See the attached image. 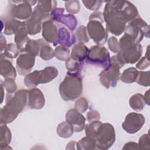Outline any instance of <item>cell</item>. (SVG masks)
<instances>
[{
    "label": "cell",
    "mask_w": 150,
    "mask_h": 150,
    "mask_svg": "<svg viewBox=\"0 0 150 150\" xmlns=\"http://www.w3.org/2000/svg\"><path fill=\"white\" fill-rule=\"evenodd\" d=\"M12 140V134L10 129L6 124L1 123L0 124V149H12L9 145Z\"/></svg>",
    "instance_id": "603a6c76"
},
{
    "label": "cell",
    "mask_w": 150,
    "mask_h": 150,
    "mask_svg": "<svg viewBox=\"0 0 150 150\" xmlns=\"http://www.w3.org/2000/svg\"><path fill=\"white\" fill-rule=\"evenodd\" d=\"M58 70L53 66H48L43 70H35L25 76L24 84L28 88L36 87L39 84L50 82L58 76Z\"/></svg>",
    "instance_id": "8992f818"
},
{
    "label": "cell",
    "mask_w": 150,
    "mask_h": 150,
    "mask_svg": "<svg viewBox=\"0 0 150 150\" xmlns=\"http://www.w3.org/2000/svg\"><path fill=\"white\" fill-rule=\"evenodd\" d=\"M82 3L83 5L89 10L93 11L94 12L98 10L103 3L102 1H84L83 0Z\"/></svg>",
    "instance_id": "b9f144b4"
},
{
    "label": "cell",
    "mask_w": 150,
    "mask_h": 150,
    "mask_svg": "<svg viewBox=\"0 0 150 150\" xmlns=\"http://www.w3.org/2000/svg\"><path fill=\"white\" fill-rule=\"evenodd\" d=\"M103 13L100 11H95L89 16L87 25L88 34L94 43L98 45H103L108 39V32L104 28Z\"/></svg>",
    "instance_id": "277c9868"
},
{
    "label": "cell",
    "mask_w": 150,
    "mask_h": 150,
    "mask_svg": "<svg viewBox=\"0 0 150 150\" xmlns=\"http://www.w3.org/2000/svg\"><path fill=\"white\" fill-rule=\"evenodd\" d=\"M102 124V122L99 121H94L89 122L85 126V132L86 136L94 138L98 127Z\"/></svg>",
    "instance_id": "836d02e7"
},
{
    "label": "cell",
    "mask_w": 150,
    "mask_h": 150,
    "mask_svg": "<svg viewBox=\"0 0 150 150\" xmlns=\"http://www.w3.org/2000/svg\"><path fill=\"white\" fill-rule=\"evenodd\" d=\"M117 54L124 64H132L140 59L142 54V46L140 43L131 45L121 49Z\"/></svg>",
    "instance_id": "30bf717a"
},
{
    "label": "cell",
    "mask_w": 150,
    "mask_h": 150,
    "mask_svg": "<svg viewBox=\"0 0 150 150\" xmlns=\"http://www.w3.org/2000/svg\"><path fill=\"white\" fill-rule=\"evenodd\" d=\"M37 2L36 1H9L1 18H12L26 21L32 14V6Z\"/></svg>",
    "instance_id": "5b68a950"
},
{
    "label": "cell",
    "mask_w": 150,
    "mask_h": 150,
    "mask_svg": "<svg viewBox=\"0 0 150 150\" xmlns=\"http://www.w3.org/2000/svg\"><path fill=\"white\" fill-rule=\"evenodd\" d=\"M5 24L4 33L6 35H15L19 29L24 24V22H21L12 18H1Z\"/></svg>",
    "instance_id": "ffe728a7"
},
{
    "label": "cell",
    "mask_w": 150,
    "mask_h": 150,
    "mask_svg": "<svg viewBox=\"0 0 150 150\" xmlns=\"http://www.w3.org/2000/svg\"><path fill=\"white\" fill-rule=\"evenodd\" d=\"M1 75L5 79L12 78L15 79L16 71L10 59L6 57L2 53L0 55Z\"/></svg>",
    "instance_id": "ac0fdd59"
},
{
    "label": "cell",
    "mask_w": 150,
    "mask_h": 150,
    "mask_svg": "<svg viewBox=\"0 0 150 150\" xmlns=\"http://www.w3.org/2000/svg\"><path fill=\"white\" fill-rule=\"evenodd\" d=\"M100 118V114L97 110H90L86 115V119L89 122L99 120Z\"/></svg>",
    "instance_id": "f6af8a7d"
},
{
    "label": "cell",
    "mask_w": 150,
    "mask_h": 150,
    "mask_svg": "<svg viewBox=\"0 0 150 150\" xmlns=\"http://www.w3.org/2000/svg\"><path fill=\"white\" fill-rule=\"evenodd\" d=\"M52 19L64 26L71 32L75 30L77 25L76 18L73 15L65 14L63 8H56L52 13Z\"/></svg>",
    "instance_id": "7c38bea8"
},
{
    "label": "cell",
    "mask_w": 150,
    "mask_h": 150,
    "mask_svg": "<svg viewBox=\"0 0 150 150\" xmlns=\"http://www.w3.org/2000/svg\"><path fill=\"white\" fill-rule=\"evenodd\" d=\"M116 138L114 126L110 123H102L98 128L94 137L96 148L98 149H109L115 142Z\"/></svg>",
    "instance_id": "52a82bcc"
},
{
    "label": "cell",
    "mask_w": 150,
    "mask_h": 150,
    "mask_svg": "<svg viewBox=\"0 0 150 150\" xmlns=\"http://www.w3.org/2000/svg\"><path fill=\"white\" fill-rule=\"evenodd\" d=\"M37 4L39 5L45 11L52 14V12L57 8V1H38Z\"/></svg>",
    "instance_id": "8d00e7d4"
},
{
    "label": "cell",
    "mask_w": 150,
    "mask_h": 150,
    "mask_svg": "<svg viewBox=\"0 0 150 150\" xmlns=\"http://www.w3.org/2000/svg\"><path fill=\"white\" fill-rule=\"evenodd\" d=\"M77 144V142L74 141H72L69 142L67 144V146L66 147V149H75V146H76Z\"/></svg>",
    "instance_id": "c3c4849f"
},
{
    "label": "cell",
    "mask_w": 150,
    "mask_h": 150,
    "mask_svg": "<svg viewBox=\"0 0 150 150\" xmlns=\"http://www.w3.org/2000/svg\"><path fill=\"white\" fill-rule=\"evenodd\" d=\"M88 49L83 43L78 42L74 44L71 49L70 57L80 62L84 63L86 59Z\"/></svg>",
    "instance_id": "44dd1931"
},
{
    "label": "cell",
    "mask_w": 150,
    "mask_h": 150,
    "mask_svg": "<svg viewBox=\"0 0 150 150\" xmlns=\"http://www.w3.org/2000/svg\"><path fill=\"white\" fill-rule=\"evenodd\" d=\"M77 39L75 35L64 26L59 23L57 45H63L68 47L76 44Z\"/></svg>",
    "instance_id": "e0dca14e"
},
{
    "label": "cell",
    "mask_w": 150,
    "mask_h": 150,
    "mask_svg": "<svg viewBox=\"0 0 150 150\" xmlns=\"http://www.w3.org/2000/svg\"><path fill=\"white\" fill-rule=\"evenodd\" d=\"M6 40L5 38L1 34V52L3 53L5 49L6 48Z\"/></svg>",
    "instance_id": "7dc6e473"
},
{
    "label": "cell",
    "mask_w": 150,
    "mask_h": 150,
    "mask_svg": "<svg viewBox=\"0 0 150 150\" xmlns=\"http://www.w3.org/2000/svg\"><path fill=\"white\" fill-rule=\"evenodd\" d=\"M107 43L109 49L113 53H118L120 51V43L115 36H111L107 39Z\"/></svg>",
    "instance_id": "60d3db41"
},
{
    "label": "cell",
    "mask_w": 150,
    "mask_h": 150,
    "mask_svg": "<svg viewBox=\"0 0 150 150\" xmlns=\"http://www.w3.org/2000/svg\"><path fill=\"white\" fill-rule=\"evenodd\" d=\"M39 49L40 45L38 40L29 39L25 46L23 53H26L36 57L39 54Z\"/></svg>",
    "instance_id": "1f68e13d"
},
{
    "label": "cell",
    "mask_w": 150,
    "mask_h": 150,
    "mask_svg": "<svg viewBox=\"0 0 150 150\" xmlns=\"http://www.w3.org/2000/svg\"><path fill=\"white\" fill-rule=\"evenodd\" d=\"M59 33V23L52 19L46 21L42 23V36L47 42L52 43L53 46L57 45Z\"/></svg>",
    "instance_id": "4fadbf2b"
},
{
    "label": "cell",
    "mask_w": 150,
    "mask_h": 150,
    "mask_svg": "<svg viewBox=\"0 0 150 150\" xmlns=\"http://www.w3.org/2000/svg\"><path fill=\"white\" fill-rule=\"evenodd\" d=\"M76 149L78 150H90L97 149L95 139L87 136L83 137L77 142Z\"/></svg>",
    "instance_id": "f546056e"
},
{
    "label": "cell",
    "mask_w": 150,
    "mask_h": 150,
    "mask_svg": "<svg viewBox=\"0 0 150 150\" xmlns=\"http://www.w3.org/2000/svg\"><path fill=\"white\" fill-rule=\"evenodd\" d=\"M4 87L3 86V84H2V81L1 80V103H2L3 102V100H4Z\"/></svg>",
    "instance_id": "f907efd6"
},
{
    "label": "cell",
    "mask_w": 150,
    "mask_h": 150,
    "mask_svg": "<svg viewBox=\"0 0 150 150\" xmlns=\"http://www.w3.org/2000/svg\"><path fill=\"white\" fill-rule=\"evenodd\" d=\"M129 104L134 111L137 112L142 111L146 105L144 96L140 93L134 94L129 100Z\"/></svg>",
    "instance_id": "484cf974"
},
{
    "label": "cell",
    "mask_w": 150,
    "mask_h": 150,
    "mask_svg": "<svg viewBox=\"0 0 150 150\" xmlns=\"http://www.w3.org/2000/svg\"><path fill=\"white\" fill-rule=\"evenodd\" d=\"M56 132L60 137L68 138L72 136L74 131L73 126L66 121L62 122L57 125Z\"/></svg>",
    "instance_id": "83f0119b"
},
{
    "label": "cell",
    "mask_w": 150,
    "mask_h": 150,
    "mask_svg": "<svg viewBox=\"0 0 150 150\" xmlns=\"http://www.w3.org/2000/svg\"><path fill=\"white\" fill-rule=\"evenodd\" d=\"M20 51L15 43H10L7 44L6 48L2 53L6 57L12 59L18 57Z\"/></svg>",
    "instance_id": "e575fe53"
},
{
    "label": "cell",
    "mask_w": 150,
    "mask_h": 150,
    "mask_svg": "<svg viewBox=\"0 0 150 150\" xmlns=\"http://www.w3.org/2000/svg\"><path fill=\"white\" fill-rule=\"evenodd\" d=\"M2 84L8 94H13L16 92L17 86L15 79L12 78L5 79V80L2 81Z\"/></svg>",
    "instance_id": "f35d334b"
},
{
    "label": "cell",
    "mask_w": 150,
    "mask_h": 150,
    "mask_svg": "<svg viewBox=\"0 0 150 150\" xmlns=\"http://www.w3.org/2000/svg\"><path fill=\"white\" fill-rule=\"evenodd\" d=\"M28 32L26 30L25 27V23L24 22V24L19 29L18 32L15 35L14 41L15 44L16 45L18 49L19 50L20 52L23 53L25 46L30 39L28 36Z\"/></svg>",
    "instance_id": "7402d4cb"
},
{
    "label": "cell",
    "mask_w": 150,
    "mask_h": 150,
    "mask_svg": "<svg viewBox=\"0 0 150 150\" xmlns=\"http://www.w3.org/2000/svg\"><path fill=\"white\" fill-rule=\"evenodd\" d=\"M82 77L80 74L66 73L64 80L60 83L59 91L64 101H73L80 97L83 92Z\"/></svg>",
    "instance_id": "3957f363"
},
{
    "label": "cell",
    "mask_w": 150,
    "mask_h": 150,
    "mask_svg": "<svg viewBox=\"0 0 150 150\" xmlns=\"http://www.w3.org/2000/svg\"><path fill=\"white\" fill-rule=\"evenodd\" d=\"M40 45L39 56L44 60H50L54 56V52L51 46L43 39L37 40Z\"/></svg>",
    "instance_id": "cb8c5ba5"
},
{
    "label": "cell",
    "mask_w": 150,
    "mask_h": 150,
    "mask_svg": "<svg viewBox=\"0 0 150 150\" xmlns=\"http://www.w3.org/2000/svg\"><path fill=\"white\" fill-rule=\"evenodd\" d=\"M35 62V57L23 53L18 56L16 61V67L21 76H26L30 73Z\"/></svg>",
    "instance_id": "5bb4252c"
},
{
    "label": "cell",
    "mask_w": 150,
    "mask_h": 150,
    "mask_svg": "<svg viewBox=\"0 0 150 150\" xmlns=\"http://www.w3.org/2000/svg\"><path fill=\"white\" fill-rule=\"evenodd\" d=\"M150 64L149 57L145 56L138 61V63L136 64V69H139L141 70H144L149 67Z\"/></svg>",
    "instance_id": "ee69618b"
},
{
    "label": "cell",
    "mask_w": 150,
    "mask_h": 150,
    "mask_svg": "<svg viewBox=\"0 0 150 150\" xmlns=\"http://www.w3.org/2000/svg\"><path fill=\"white\" fill-rule=\"evenodd\" d=\"M110 54L107 49L102 45H94L88 49L86 62L105 69L110 64Z\"/></svg>",
    "instance_id": "ba28073f"
},
{
    "label": "cell",
    "mask_w": 150,
    "mask_h": 150,
    "mask_svg": "<svg viewBox=\"0 0 150 150\" xmlns=\"http://www.w3.org/2000/svg\"><path fill=\"white\" fill-rule=\"evenodd\" d=\"M135 82L141 86L144 87H149L150 86L149 71H138V77Z\"/></svg>",
    "instance_id": "74e56055"
},
{
    "label": "cell",
    "mask_w": 150,
    "mask_h": 150,
    "mask_svg": "<svg viewBox=\"0 0 150 150\" xmlns=\"http://www.w3.org/2000/svg\"><path fill=\"white\" fill-rule=\"evenodd\" d=\"M28 33L30 35H36L42 29V22L32 16L25 21Z\"/></svg>",
    "instance_id": "d4e9b609"
},
{
    "label": "cell",
    "mask_w": 150,
    "mask_h": 150,
    "mask_svg": "<svg viewBox=\"0 0 150 150\" xmlns=\"http://www.w3.org/2000/svg\"><path fill=\"white\" fill-rule=\"evenodd\" d=\"M121 1L112 0L105 1L103 12L105 29L115 36H120L124 32L127 22L121 10Z\"/></svg>",
    "instance_id": "7a4b0ae2"
},
{
    "label": "cell",
    "mask_w": 150,
    "mask_h": 150,
    "mask_svg": "<svg viewBox=\"0 0 150 150\" xmlns=\"http://www.w3.org/2000/svg\"><path fill=\"white\" fill-rule=\"evenodd\" d=\"M138 70L135 67H129L124 70L120 75V80L124 83L131 84L135 82L138 74Z\"/></svg>",
    "instance_id": "f1b7e54d"
},
{
    "label": "cell",
    "mask_w": 150,
    "mask_h": 150,
    "mask_svg": "<svg viewBox=\"0 0 150 150\" xmlns=\"http://www.w3.org/2000/svg\"><path fill=\"white\" fill-rule=\"evenodd\" d=\"M65 118L66 121L73 126L74 132H79L84 129L86 118L75 108L69 110L66 114Z\"/></svg>",
    "instance_id": "9a60e30c"
},
{
    "label": "cell",
    "mask_w": 150,
    "mask_h": 150,
    "mask_svg": "<svg viewBox=\"0 0 150 150\" xmlns=\"http://www.w3.org/2000/svg\"><path fill=\"white\" fill-rule=\"evenodd\" d=\"M149 90H148L145 93V94L144 96V98L145 103H146V104H147L148 105H149Z\"/></svg>",
    "instance_id": "681fc988"
},
{
    "label": "cell",
    "mask_w": 150,
    "mask_h": 150,
    "mask_svg": "<svg viewBox=\"0 0 150 150\" xmlns=\"http://www.w3.org/2000/svg\"><path fill=\"white\" fill-rule=\"evenodd\" d=\"M28 90L21 89L13 94H6L5 104L1 108V123L9 124L27 107Z\"/></svg>",
    "instance_id": "6da1fadb"
},
{
    "label": "cell",
    "mask_w": 150,
    "mask_h": 150,
    "mask_svg": "<svg viewBox=\"0 0 150 150\" xmlns=\"http://www.w3.org/2000/svg\"><path fill=\"white\" fill-rule=\"evenodd\" d=\"M75 36L79 42L86 43L90 40V36L88 34L87 27L83 25L79 26L75 32Z\"/></svg>",
    "instance_id": "d6a6232c"
},
{
    "label": "cell",
    "mask_w": 150,
    "mask_h": 150,
    "mask_svg": "<svg viewBox=\"0 0 150 150\" xmlns=\"http://www.w3.org/2000/svg\"><path fill=\"white\" fill-rule=\"evenodd\" d=\"M74 108L77 110L80 113L86 112L88 108V102L85 97L78 98L74 104Z\"/></svg>",
    "instance_id": "ab89813d"
},
{
    "label": "cell",
    "mask_w": 150,
    "mask_h": 150,
    "mask_svg": "<svg viewBox=\"0 0 150 150\" xmlns=\"http://www.w3.org/2000/svg\"><path fill=\"white\" fill-rule=\"evenodd\" d=\"M54 52V57L61 61H66L70 57V52L69 47L63 45H59L56 47Z\"/></svg>",
    "instance_id": "4dcf8cb0"
},
{
    "label": "cell",
    "mask_w": 150,
    "mask_h": 150,
    "mask_svg": "<svg viewBox=\"0 0 150 150\" xmlns=\"http://www.w3.org/2000/svg\"><path fill=\"white\" fill-rule=\"evenodd\" d=\"M123 150H132V149H139L138 144L135 142H128L125 144L124 147L122 148Z\"/></svg>",
    "instance_id": "bcb514c9"
},
{
    "label": "cell",
    "mask_w": 150,
    "mask_h": 150,
    "mask_svg": "<svg viewBox=\"0 0 150 150\" xmlns=\"http://www.w3.org/2000/svg\"><path fill=\"white\" fill-rule=\"evenodd\" d=\"M120 69L117 64L110 62L108 66L99 74L101 85L106 88L115 87L120 79Z\"/></svg>",
    "instance_id": "9c48e42d"
},
{
    "label": "cell",
    "mask_w": 150,
    "mask_h": 150,
    "mask_svg": "<svg viewBox=\"0 0 150 150\" xmlns=\"http://www.w3.org/2000/svg\"><path fill=\"white\" fill-rule=\"evenodd\" d=\"M45 104V98L42 91L36 88L28 90L27 107L31 110H40Z\"/></svg>",
    "instance_id": "2e32d148"
},
{
    "label": "cell",
    "mask_w": 150,
    "mask_h": 150,
    "mask_svg": "<svg viewBox=\"0 0 150 150\" xmlns=\"http://www.w3.org/2000/svg\"><path fill=\"white\" fill-rule=\"evenodd\" d=\"M138 145L139 149H149L150 148L149 137L148 133L143 134L139 138Z\"/></svg>",
    "instance_id": "7bdbcfd3"
},
{
    "label": "cell",
    "mask_w": 150,
    "mask_h": 150,
    "mask_svg": "<svg viewBox=\"0 0 150 150\" xmlns=\"http://www.w3.org/2000/svg\"><path fill=\"white\" fill-rule=\"evenodd\" d=\"M66 11L71 15L76 14L80 11V4L77 0H71L64 2Z\"/></svg>",
    "instance_id": "d590c367"
},
{
    "label": "cell",
    "mask_w": 150,
    "mask_h": 150,
    "mask_svg": "<svg viewBox=\"0 0 150 150\" xmlns=\"http://www.w3.org/2000/svg\"><path fill=\"white\" fill-rule=\"evenodd\" d=\"M145 122L144 116L137 112L128 113L122 124V128L127 133L134 134L138 132Z\"/></svg>",
    "instance_id": "8fae6325"
},
{
    "label": "cell",
    "mask_w": 150,
    "mask_h": 150,
    "mask_svg": "<svg viewBox=\"0 0 150 150\" xmlns=\"http://www.w3.org/2000/svg\"><path fill=\"white\" fill-rule=\"evenodd\" d=\"M121 10L127 23L139 16L137 7L128 1H121Z\"/></svg>",
    "instance_id": "d6986e66"
},
{
    "label": "cell",
    "mask_w": 150,
    "mask_h": 150,
    "mask_svg": "<svg viewBox=\"0 0 150 150\" xmlns=\"http://www.w3.org/2000/svg\"><path fill=\"white\" fill-rule=\"evenodd\" d=\"M84 63L80 62L70 57L65 61V66L67 73L81 75Z\"/></svg>",
    "instance_id": "4316f807"
}]
</instances>
